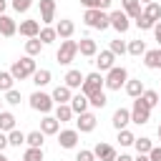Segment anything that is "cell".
Wrapping results in <instances>:
<instances>
[{"mask_svg": "<svg viewBox=\"0 0 161 161\" xmlns=\"http://www.w3.org/2000/svg\"><path fill=\"white\" fill-rule=\"evenodd\" d=\"M158 138H161V126H158Z\"/></svg>", "mask_w": 161, "mask_h": 161, "instance_id": "9f6ffc18", "label": "cell"}, {"mask_svg": "<svg viewBox=\"0 0 161 161\" xmlns=\"http://www.w3.org/2000/svg\"><path fill=\"white\" fill-rule=\"evenodd\" d=\"M116 161H133L128 153H121V156H116Z\"/></svg>", "mask_w": 161, "mask_h": 161, "instance_id": "f907efd6", "label": "cell"}, {"mask_svg": "<svg viewBox=\"0 0 161 161\" xmlns=\"http://www.w3.org/2000/svg\"><path fill=\"white\" fill-rule=\"evenodd\" d=\"M126 53H131V55H143V53H146L143 40H131V43L126 45Z\"/></svg>", "mask_w": 161, "mask_h": 161, "instance_id": "e575fe53", "label": "cell"}, {"mask_svg": "<svg viewBox=\"0 0 161 161\" xmlns=\"http://www.w3.org/2000/svg\"><path fill=\"white\" fill-rule=\"evenodd\" d=\"M98 91H103V78H101V73L96 70V73H88V75L83 78V83H80V93L88 98V96H93V93H98Z\"/></svg>", "mask_w": 161, "mask_h": 161, "instance_id": "5b68a950", "label": "cell"}, {"mask_svg": "<svg viewBox=\"0 0 161 161\" xmlns=\"http://www.w3.org/2000/svg\"><path fill=\"white\" fill-rule=\"evenodd\" d=\"M138 3H143V5H148V3H153V0H138Z\"/></svg>", "mask_w": 161, "mask_h": 161, "instance_id": "11a10c76", "label": "cell"}, {"mask_svg": "<svg viewBox=\"0 0 161 161\" xmlns=\"http://www.w3.org/2000/svg\"><path fill=\"white\" fill-rule=\"evenodd\" d=\"M0 103H3V101H0Z\"/></svg>", "mask_w": 161, "mask_h": 161, "instance_id": "680465c9", "label": "cell"}, {"mask_svg": "<svg viewBox=\"0 0 161 161\" xmlns=\"http://www.w3.org/2000/svg\"><path fill=\"white\" fill-rule=\"evenodd\" d=\"M153 35H156V43L161 45V20H158V23L153 25Z\"/></svg>", "mask_w": 161, "mask_h": 161, "instance_id": "c3c4849f", "label": "cell"}, {"mask_svg": "<svg viewBox=\"0 0 161 161\" xmlns=\"http://www.w3.org/2000/svg\"><path fill=\"white\" fill-rule=\"evenodd\" d=\"M143 65L151 68V70H158V68H161V48L146 50V53H143Z\"/></svg>", "mask_w": 161, "mask_h": 161, "instance_id": "5bb4252c", "label": "cell"}, {"mask_svg": "<svg viewBox=\"0 0 161 161\" xmlns=\"http://www.w3.org/2000/svg\"><path fill=\"white\" fill-rule=\"evenodd\" d=\"M33 5V0H13V10L15 13H28Z\"/></svg>", "mask_w": 161, "mask_h": 161, "instance_id": "b9f144b4", "label": "cell"}, {"mask_svg": "<svg viewBox=\"0 0 161 161\" xmlns=\"http://www.w3.org/2000/svg\"><path fill=\"white\" fill-rule=\"evenodd\" d=\"M83 20H86V25L93 28V30H106V28L111 25V20H108V15H106L103 10H86V13H83Z\"/></svg>", "mask_w": 161, "mask_h": 161, "instance_id": "3957f363", "label": "cell"}, {"mask_svg": "<svg viewBox=\"0 0 161 161\" xmlns=\"http://www.w3.org/2000/svg\"><path fill=\"white\" fill-rule=\"evenodd\" d=\"M5 103H10V106H18V103H20V91L10 88V91L5 93Z\"/></svg>", "mask_w": 161, "mask_h": 161, "instance_id": "ee69618b", "label": "cell"}, {"mask_svg": "<svg viewBox=\"0 0 161 161\" xmlns=\"http://www.w3.org/2000/svg\"><path fill=\"white\" fill-rule=\"evenodd\" d=\"M121 5H123V13L128 15V18H138L141 15V3L138 0H121Z\"/></svg>", "mask_w": 161, "mask_h": 161, "instance_id": "cb8c5ba5", "label": "cell"}, {"mask_svg": "<svg viewBox=\"0 0 161 161\" xmlns=\"http://www.w3.org/2000/svg\"><path fill=\"white\" fill-rule=\"evenodd\" d=\"M141 15H146V18L153 20V23H158V20H161V5H158V3H148V5L141 10Z\"/></svg>", "mask_w": 161, "mask_h": 161, "instance_id": "484cf974", "label": "cell"}, {"mask_svg": "<svg viewBox=\"0 0 161 161\" xmlns=\"http://www.w3.org/2000/svg\"><path fill=\"white\" fill-rule=\"evenodd\" d=\"M141 101H143L148 108H153V106H158V93H156V91H143V93H141Z\"/></svg>", "mask_w": 161, "mask_h": 161, "instance_id": "74e56055", "label": "cell"}, {"mask_svg": "<svg viewBox=\"0 0 161 161\" xmlns=\"http://www.w3.org/2000/svg\"><path fill=\"white\" fill-rule=\"evenodd\" d=\"M30 108H33V111H40V113H48V111L53 108V98H50L48 93H43V91H35V93L30 96Z\"/></svg>", "mask_w": 161, "mask_h": 161, "instance_id": "52a82bcc", "label": "cell"}, {"mask_svg": "<svg viewBox=\"0 0 161 161\" xmlns=\"http://www.w3.org/2000/svg\"><path fill=\"white\" fill-rule=\"evenodd\" d=\"M68 106H70V111H73V113H78V116H80V113H86V108H88V98H86L83 93H78V96H73V98H70V103H68Z\"/></svg>", "mask_w": 161, "mask_h": 161, "instance_id": "7402d4cb", "label": "cell"}, {"mask_svg": "<svg viewBox=\"0 0 161 161\" xmlns=\"http://www.w3.org/2000/svg\"><path fill=\"white\" fill-rule=\"evenodd\" d=\"M23 161H43V148H30V146H28Z\"/></svg>", "mask_w": 161, "mask_h": 161, "instance_id": "ab89813d", "label": "cell"}, {"mask_svg": "<svg viewBox=\"0 0 161 161\" xmlns=\"http://www.w3.org/2000/svg\"><path fill=\"white\" fill-rule=\"evenodd\" d=\"M83 78H86V75H83L80 70H75V68H73V70H68V73H65V86H68V88H80Z\"/></svg>", "mask_w": 161, "mask_h": 161, "instance_id": "d4e9b609", "label": "cell"}, {"mask_svg": "<svg viewBox=\"0 0 161 161\" xmlns=\"http://www.w3.org/2000/svg\"><path fill=\"white\" fill-rule=\"evenodd\" d=\"M38 68H35V60L30 58V55H25V58H20V60H15L13 63V68H10V75L15 78V80H23V78H28V75H33Z\"/></svg>", "mask_w": 161, "mask_h": 161, "instance_id": "7a4b0ae2", "label": "cell"}, {"mask_svg": "<svg viewBox=\"0 0 161 161\" xmlns=\"http://www.w3.org/2000/svg\"><path fill=\"white\" fill-rule=\"evenodd\" d=\"M70 118H73L70 106H68V103H60V106L55 108V121H58V123H63V121H70Z\"/></svg>", "mask_w": 161, "mask_h": 161, "instance_id": "f546056e", "label": "cell"}, {"mask_svg": "<svg viewBox=\"0 0 161 161\" xmlns=\"http://www.w3.org/2000/svg\"><path fill=\"white\" fill-rule=\"evenodd\" d=\"M43 141H45L43 131H30V133L25 136V143H28L30 148H43Z\"/></svg>", "mask_w": 161, "mask_h": 161, "instance_id": "83f0119b", "label": "cell"}, {"mask_svg": "<svg viewBox=\"0 0 161 161\" xmlns=\"http://www.w3.org/2000/svg\"><path fill=\"white\" fill-rule=\"evenodd\" d=\"M126 80H128V70L121 68V65H113V68L106 73L103 86H106L108 91H121V86H126Z\"/></svg>", "mask_w": 161, "mask_h": 161, "instance_id": "6da1fadb", "label": "cell"}, {"mask_svg": "<svg viewBox=\"0 0 161 161\" xmlns=\"http://www.w3.org/2000/svg\"><path fill=\"white\" fill-rule=\"evenodd\" d=\"M118 141H121V146H133V141H136V136L131 133V131H118Z\"/></svg>", "mask_w": 161, "mask_h": 161, "instance_id": "60d3db41", "label": "cell"}, {"mask_svg": "<svg viewBox=\"0 0 161 161\" xmlns=\"http://www.w3.org/2000/svg\"><path fill=\"white\" fill-rule=\"evenodd\" d=\"M158 106H161V98H158Z\"/></svg>", "mask_w": 161, "mask_h": 161, "instance_id": "6f0895ef", "label": "cell"}, {"mask_svg": "<svg viewBox=\"0 0 161 161\" xmlns=\"http://www.w3.org/2000/svg\"><path fill=\"white\" fill-rule=\"evenodd\" d=\"M126 93L131 96V98H141V93H143V80L138 78V80H126Z\"/></svg>", "mask_w": 161, "mask_h": 161, "instance_id": "4316f807", "label": "cell"}, {"mask_svg": "<svg viewBox=\"0 0 161 161\" xmlns=\"http://www.w3.org/2000/svg\"><path fill=\"white\" fill-rule=\"evenodd\" d=\"M78 53H80V55H88V58H91V55H96V53H98L96 40H93V38H83V40L78 43Z\"/></svg>", "mask_w": 161, "mask_h": 161, "instance_id": "ffe728a7", "label": "cell"}, {"mask_svg": "<svg viewBox=\"0 0 161 161\" xmlns=\"http://www.w3.org/2000/svg\"><path fill=\"white\" fill-rule=\"evenodd\" d=\"M40 48H43V43H40L38 38H28V40H25V53H28L30 58H33V55H38V53H40Z\"/></svg>", "mask_w": 161, "mask_h": 161, "instance_id": "1f68e13d", "label": "cell"}, {"mask_svg": "<svg viewBox=\"0 0 161 161\" xmlns=\"http://www.w3.org/2000/svg\"><path fill=\"white\" fill-rule=\"evenodd\" d=\"M113 60H116V55H113L111 50H101V53H96V65H98V73H108V70L113 68Z\"/></svg>", "mask_w": 161, "mask_h": 161, "instance_id": "30bf717a", "label": "cell"}, {"mask_svg": "<svg viewBox=\"0 0 161 161\" xmlns=\"http://www.w3.org/2000/svg\"><path fill=\"white\" fill-rule=\"evenodd\" d=\"M15 121H18V118H15L10 111H0V131H3V133H5V131L10 133V131L15 128Z\"/></svg>", "mask_w": 161, "mask_h": 161, "instance_id": "603a6c76", "label": "cell"}, {"mask_svg": "<svg viewBox=\"0 0 161 161\" xmlns=\"http://www.w3.org/2000/svg\"><path fill=\"white\" fill-rule=\"evenodd\" d=\"M113 55H123L126 53V43L123 40H111V48H108Z\"/></svg>", "mask_w": 161, "mask_h": 161, "instance_id": "7bdbcfd3", "label": "cell"}, {"mask_svg": "<svg viewBox=\"0 0 161 161\" xmlns=\"http://www.w3.org/2000/svg\"><path fill=\"white\" fill-rule=\"evenodd\" d=\"M136 25H138L141 30H151V28H153L156 23H153V20H148L146 15H138V18H136Z\"/></svg>", "mask_w": 161, "mask_h": 161, "instance_id": "f6af8a7d", "label": "cell"}, {"mask_svg": "<svg viewBox=\"0 0 161 161\" xmlns=\"http://www.w3.org/2000/svg\"><path fill=\"white\" fill-rule=\"evenodd\" d=\"M93 156H96L98 161H116V148L108 146V143H96Z\"/></svg>", "mask_w": 161, "mask_h": 161, "instance_id": "4fadbf2b", "label": "cell"}, {"mask_svg": "<svg viewBox=\"0 0 161 161\" xmlns=\"http://www.w3.org/2000/svg\"><path fill=\"white\" fill-rule=\"evenodd\" d=\"M73 30H75V25H73V20H68V18H63V20L55 25V35H60L63 40H68V38L73 35Z\"/></svg>", "mask_w": 161, "mask_h": 161, "instance_id": "d6986e66", "label": "cell"}, {"mask_svg": "<svg viewBox=\"0 0 161 161\" xmlns=\"http://www.w3.org/2000/svg\"><path fill=\"white\" fill-rule=\"evenodd\" d=\"M75 53H78V43L68 38V40L60 43V48H58V53H55V60H58L60 65H68V63L75 58Z\"/></svg>", "mask_w": 161, "mask_h": 161, "instance_id": "277c9868", "label": "cell"}, {"mask_svg": "<svg viewBox=\"0 0 161 161\" xmlns=\"http://www.w3.org/2000/svg\"><path fill=\"white\" fill-rule=\"evenodd\" d=\"M50 78H53V75H50V70H48V68H40V70H35V73H33V83H35L38 88H40V86H48V83H50Z\"/></svg>", "mask_w": 161, "mask_h": 161, "instance_id": "f1b7e54d", "label": "cell"}, {"mask_svg": "<svg viewBox=\"0 0 161 161\" xmlns=\"http://www.w3.org/2000/svg\"><path fill=\"white\" fill-rule=\"evenodd\" d=\"M111 123H113V128H116V131H123V128L131 123V111H128V108H118V111H113Z\"/></svg>", "mask_w": 161, "mask_h": 161, "instance_id": "8fae6325", "label": "cell"}, {"mask_svg": "<svg viewBox=\"0 0 161 161\" xmlns=\"http://www.w3.org/2000/svg\"><path fill=\"white\" fill-rule=\"evenodd\" d=\"M148 118H151V108H148L141 98H136V101H133V108H131V123L143 126V123H148Z\"/></svg>", "mask_w": 161, "mask_h": 161, "instance_id": "8992f818", "label": "cell"}, {"mask_svg": "<svg viewBox=\"0 0 161 161\" xmlns=\"http://www.w3.org/2000/svg\"><path fill=\"white\" fill-rule=\"evenodd\" d=\"M5 5H8V3H5V0H0V15H3V10H5Z\"/></svg>", "mask_w": 161, "mask_h": 161, "instance_id": "f5cc1de1", "label": "cell"}, {"mask_svg": "<svg viewBox=\"0 0 161 161\" xmlns=\"http://www.w3.org/2000/svg\"><path fill=\"white\" fill-rule=\"evenodd\" d=\"M148 161H161V146H153L148 151Z\"/></svg>", "mask_w": 161, "mask_h": 161, "instance_id": "7dc6e473", "label": "cell"}, {"mask_svg": "<svg viewBox=\"0 0 161 161\" xmlns=\"http://www.w3.org/2000/svg\"><path fill=\"white\" fill-rule=\"evenodd\" d=\"M50 98H53V103L60 106V103H68L73 96H70V88H68V86H58V88L50 93Z\"/></svg>", "mask_w": 161, "mask_h": 161, "instance_id": "44dd1931", "label": "cell"}, {"mask_svg": "<svg viewBox=\"0 0 161 161\" xmlns=\"http://www.w3.org/2000/svg\"><path fill=\"white\" fill-rule=\"evenodd\" d=\"M96 123H98V118H96L93 113L86 111V113L78 116V121H75V131H78V133H91V131L96 128Z\"/></svg>", "mask_w": 161, "mask_h": 161, "instance_id": "9c48e42d", "label": "cell"}, {"mask_svg": "<svg viewBox=\"0 0 161 161\" xmlns=\"http://www.w3.org/2000/svg\"><path fill=\"white\" fill-rule=\"evenodd\" d=\"M113 0H80V5H86V10H106L111 8Z\"/></svg>", "mask_w": 161, "mask_h": 161, "instance_id": "4dcf8cb0", "label": "cell"}, {"mask_svg": "<svg viewBox=\"0 0 161 161\" xmlns=\"http://www.w3.org/2000/svg\"><path fill=\"white\" fill-rule=\"evenodd\" d=\"M108 20H111V28H116L118 33H126V30L131 28V18H128L123 10H113V13L108 15Z\"/></svg>", "mask_w": 161, "mask_h": 161, "instance_id": "ba28073f", "label": "cell"}, {"mask_svg": "<svg viewBox=\"0 0 161 161\" xmlns=\"http://www.w3.org/2000/svg\"><path fill=\"white\" fill-rule=\"evenodd\" d=\"M75 161H96V156H93V151H78V156H75Z\"/></svg>", "mask_w": 161, "mask_h": 161, "instance_id": "bcb514c9", "label": "cell"}, {"mask_svg": "<svg viewBox=\"0 0 161 161\" xmlns=\"http://www.w3.org/2000/svg\"><path fill=\"white\" fill-rule=\"evenodd\" d=\"M53 18H55V0H40V20L53 23Z\"/></svg>", "mask_w": 161, "mask_h": 161, "instance_id": "9a60e30c", "label": "cell"}, {"mask_svg": "<svg viewBox=\"0 0 161 161\" xmlns=\"http://www.w3.org/2000/svg\"><path fill=\"white\" fill-rule=\"evenodd\" d=\"M133 146H136V151H138V153H146V156H148V151L153 148V143H151V141H148L146 136L136 138V141H133Z\"/></svg>", "mask_w": 161, "mask_h": 161, "instance_id": "8d00e7d4", "label": "cell"}, {"mask_svg": "<svg viewBox=\"0 0 161 161\" xmlns=\"http://www.w3.org/2000/svg\"><path fill=\"white\" fill-rule=\"evenodd\" d=\"M106 103H108V98H106V93H103V91H98V93L88 96V106H93V108H103Z\"/></svg>", "mask_w": 161, "mask_h": 161, "instance_id": "d6a6232c", "label": "cell"}, {"mask_svg": "<svg viewBox=\"0 0 161 161\" xmlns=\"http://www.w3.org/2000/svg\"><path fill=\"white\" fill-rule=\"evenodd\" d=\"M5 146H8V133H3V131H0V153H3V148H5Z\"/></svg>", "mask_w": 161, "mask_h": 161, "instance_id": "681fc988", "label": "cell"}, {"mask_svg": "<svg viewBox=\"0 0 161 161\" xmlns=\"http://www.w3.org/2000/svg\"><path fill=\"white\" fill-rule=\"evenodd\" d=\"M58 143H60L63 148H75V143H78V131H75V128L58 131Z\"/></svg>", "mask_w": 161, "mask_h": 161, "instance_id": "7c38bea8", "label": "cell"}, {"mask_svg": "<svg viewBox=\"0 0 161 161\" xmlns=\"http://www.w3.org/2000/svg\"><path fill=\"white\" fill-rule=\"evenodd\" d=\"M13 80H15V78L10 75V70H0V91L8 93V91L13 88Z\"/></svg>", "mask_w": 161, "mask_h": 161, "instance_id": "f35d334b", "label": "cell"}, {"mask_svg": "<svg viewBox=\"0 0 161 161\" xmlns=\"http://www.w3.org/2000/svg\"><path fill=\"white\" fill-rule=\"evenodd\" d=\"M40 131H43V136H53V133L60 131V123L55 121V116H45L40 121Z\"/></svg>", "mask_w": 161, "mask_h": 161, "instance_id": "e0dca14e", "label": "cell"}, {"mask_svg": "<svg viewBox=\"0 0 161 161\" xmlns=\"http://www.w3.org/2000/svg\"><path fill=\"white\" fill-rule=\"evenodd\" d=\"M15 33H18V25H15V20H13L10 15H0V35L10 38V35H15Z\"/></svg>", "mask_w": 161, "mask_h": 161, "instance_id": "ac0fdd59", "label": "cell"}, {"mask_svg": "<svg viewBox=\"0 0 161 161\" xmlns=\"http://www.w3.org/2000/svg\"><path fill=\"white\" fill-rule=\"evenodd\" d=\"M133 161H148V156H146V153H138V156H136Z\"/></svg>", "mask_w": 161, "mask_h": 161, "instance_id": "816d5d0a", "label": "cell"}, {"mask_svg": "<svg viewBox=\"0 0 161 161\" xmlns=\"http://www.w3.org/2000/svg\"><path fill=\"white\" fill-rule=\"evenodd\" d=\"M20 143H25V133L18 131V128H13L8 133V146H20Z\"/></svg>", "mask_w": 161, "mask_h": 161, "instance_id": "d590c367", "label": "cell"}, {"mask_svg": "<svg viewBox=\"0 0 161 161\" xmlns=\"http://www.w3.org/2000/svg\"><path fill=\"white\" fill-rule=\"evenodd\" d=\"M58 35H55V28H43L40 33H38V40L43 43V45H48V43H53Z\"/></svg>", "mask_w": 161, "mask_h": 161, "instance_id": "836d02e7", "label": "cell"}, {"mask_svg": "<svg viewBox=\"0 0 161 161\" xmlns=\"http://www.w3.org/2000/svg\"><path fill=\"white\" fill-rule=\"evenodd\" d=\"M0 161H10V158H8V156H5V153H0Z\"/></svg>", "mask_w": 161, "mask_h": 161, "instance_id": "db71d44e", "label": "cell"}, {"mask_svg": "<svg viewBox=\"0 0 161 161\" xmlns=\"http://www.w3.org/2000/svg\"><path fill=\"white\" fill-rule=\"evenodd\" d=\"M38 33H40V23H38V20H23V23H20V35H25V38H38Z\"/></svg>", "mask_w": 161, "mask_h": 161, "instance_id": "2e32d148", "label": "cell"}]
</instances>
